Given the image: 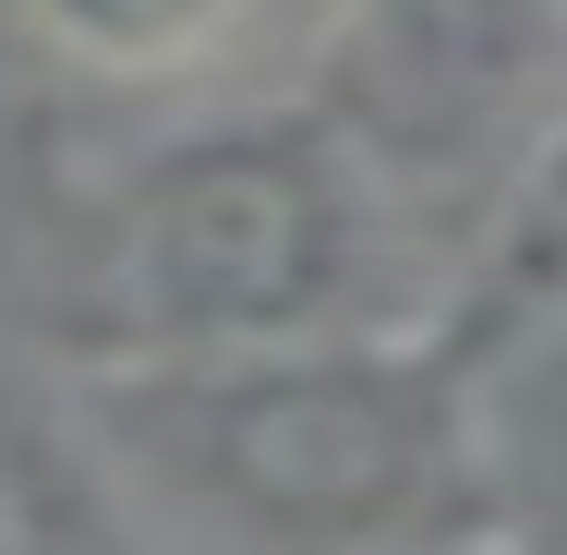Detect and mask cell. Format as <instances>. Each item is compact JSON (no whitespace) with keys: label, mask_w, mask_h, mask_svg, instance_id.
I'll return each mask as SVG.
<instances>
[{"label":"cell","mask_w":567,"mask_h":555,"mask_svg":"<svg viewBox=\"0 0 567 555\" xmlns=\"http://www.w3.org/2000/svg\"><path fill=\"white\" fill-rule=\"evenodd\" d=\"M24 12H37V37H49L61 61L145 85V73H194V61H218L266 0H24Z\"/></svg>","instance_id":"5"},{"label":"cell","mask_w":567,"mask_h":555,"mask_svg":"<svg viewBox=\"0 0 567 555\" xmlns=\"http://www.w3.org/2000/svg\"><path fill=\"white\" fill-rule=\"evenodd\" d=\"M567 0H350L327 121L399 206L495 194V169L556 110Z\"/></svg>","instance_id":"3"},{"label":"cell","mask_w":567,"mask_h":555,"mask_svg":"<svg viewBox=\"0 0 567 555\" xmlns=\"http://www.w3.org/2000/svg\"><path fill=\"white\" fill-rule=\"evenodd\" d=\"M0 555H49V507H37V471L0 446Z\"/></svg>","instance_id":"6"},{"label":"cell","mask_w":567,"mask_h":555,"mask_svg":"<svg viewBox=\"0 0 567 555\" xmlns=\"http://www.w3.org/2000/svg\"><path fill=\"white\" fill-rule=\"evenodd\" d=\"M399 194L327 110L206 121L157 145L110 206L97 362H218L374 327Z\"/></svg>","instance_id":"2"},{"label":"cell","mask_w":567,"mask_h":555,"mask_svg":"<svg viewBox=\"0 0 567 555\" xmlns=\"http://www.w3.org/2000/svg\"><path fill=\"white\" fill-rule=\"evenodd\" d=\"M519 327H567V97L532 121V145L495 169L483 194V241H471V290H458L447 338L483 362Z\"/></svg>","instance_id":"4"},{"label":"cell","mask_w":567,"mask_h":555,"mask_svg":"<svg viewBox=\"0 0 567 555\" xmlns=\"http://www.w3.org/2000/svg\"><path fill=\"white\" fill-rule=\"evenodd\" d=\"M85 435L206 555H483L507 532L471 350L447 327L97 362Z\"/></svg>","instance_id":"1"}]
</instances>
